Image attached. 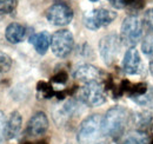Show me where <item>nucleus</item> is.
I'll list each match as a JSON object with an SVG mask.
<instances>
[{"label": "nucleus", "instance_id": "1", "mask_svg": "<svg viewBox=\"0 0 153 144\" xmlns=\"http://www.w3.org/2000/svg\"><path fill=\"white\" fill-rule=\"evenodd\" d=\"M130 112L124 106H113L102 117V132L105 136L120 138L130 122Z\"/></svg>", "mask_w": 153, "mask_h": 144}, {"label": "nucleus", "instance_id": "2", "mask_svg": "<svg viewBox=\"0 0 153 144\" xmlns=\"http://www.w3.org/2000/svg\"><path fill=\"white\" fill-rule=\"evenodd\" d=\"M102 135V117L94 113L86 117L81 122L76 140L79 144H96Z\"/></svg>", "mask_w": 153, "mask_h": 144}, {"label": "nucleus", "instance_id": "3", "mask_svg": "<svg viewBox=\"0 0 153 144\" xmlns=\"http://www.w3.org/2000/svg\"><path fill=\"white\" fill-rule=\"evenodd\" d=\"M144 26L140 19L135 16H128L124 19L120 28V40L124 45L133 47L141 39Z\"/></svg>", "mask_w": 153, "mask_h": 144}, {"label": "nucleus", "instance_id": "4", "mask_svg": "<svg viewBox=\"0 0 153 144\" xmlns=\"http://www.w3.org/2000/svg\"><path fill=\"white\" fill-rule=\"evenodd\" d=\"M121 47V40L120 37L117 33H110L104 36L99 41V53L102 59V62L111 66L118 59V56L120 53Z\"/></svg>", "mask_w": 153, "mask_h": 144}, {"label": "nucleus", "instance_id": "5", "mask_svg": "<svg viewBox=\"0 0 153 144\" xmlns=\"http://www.w3.org/2000/svg\"><path fill=\"white\" fill-rule=\"evenodd\" d=\"M115 18L117 13L114 11L107 8H94L85 13L84 25L91 31H97L101 27H106L112 24Z\"/></svg>", "mask_w": 153, "mask_h": 144}, {"label": "nucleus", "instance_id": "6", "mask_svg": "<svg viewBox=\"0 0 153 144\" xmlns=\"http://www.w3.org/2000/svg\"><path fill=\"white\" fill-rule=\"evenodd\" d=\"M80 100L91 108L100 106L106 102V93L102 83L91 82L85 84L80 90Z\"/></svg>", "mask_w": 153, "mask_h": 144}, {"label": "nucleus", "instance_id": "7", "mask_svg": "<svg viewBox=\"0 0 153 144\" xmlns=\"http://www.w3.org/2000/svg\"><path fill=\"white\" fill-rule=\"evenodd\" d=\"M73 46H74V38L68 30L64 28L53 33L51 39V50L56 57L66 58L72 52Z\"/></svg>", "mask_w": 153, "mask_h": 144}, {"label": "nucleus", "instance_id": "8", "mask_svg": "<svg viewBox=\"0 0 153 144\" xmlns=\"http://www.w3.org/2000/svg\"><path fill=\"white\" fill-rule=\"evenodd\" d=\"M73 17L74 14L72 8L62 2L53 4L46 11V19L54 26H66L73 20Z\"/></svg>", "mask_w": 153, "mask_h": 144}, {"label": "nucleus", "instance_id": "9", "mask_svg": "<svg viewBox=\"0 0 153 144\" xmlns=\"http://www.w3.org/2000/svg\"><path fill=\"white\" fill-rule=\"evenodd\" d=\"M48 129V118L45 112H36L28 121L26 132L31 137H39L42 136Z\"/></svg>", "mask_w": 153, "mask_h": 144}, {"label": "nucleus", "instance_id": "10", "mask_svg": "<svg viewBox=\"0 0 153 144\" xmlns=\"http://www.w3.org/2000/svg\"><path fill=\"white\" fill-rule=\"evenodd\" d=\"M73 77L76 80L82 82L85 84L91 82H100L99 79L101 78V71L91 64H82L74 70Z\"/></svg>", "mask_w": 153, "mask_h": 144}, {"label": "nucleus", "instance_id": "11", "mask_svg": "<svg viewBox=\"0 0 153 144\" xmlns=\"http://www.w3.org/2000/svg\"><path fill=\"white\" fill-rule=\"evenodd\" d=\"M140 64H141V58L138 50L135 47H130L123 59V70L126 74L133 76L137 74L140 70Z\"/></svg>", "mask_w": 153, "mask_h": 144}, {"label": "nucleus", "instance_id": "12", "mask_svg": "<svg viewBox=\"0 0 153 144\" xmlns=\"http://www.w3.org/2000/svg\"><path fill=\"white\" fill-rule=\"evenodd\" d=\"M51 39H52V36L47 31H41L31 36L30 43L33 45L34 50L42 56L47 52L48 47L51 46Z\"/></svg>", "mask_w": 153, "mask_h": 144}, {"label": "nucleus", "instance_id": "13", "mask_svg": "<svg viewBox=\"0 0 153 144\" xmlns=\"http://www.w3.org/2000/svg\"><path fill=\"white\" fill-rule=\"evenodd\" d=\"M26 34V28L19 22H11L5 30V38L11 44H19Z\"/></svg>", "mask_w": 153, "mask_h": 144}, {"label": "nucleus", "instance_id": "14", "mask_svg": "<svg viewBox=\"0 0 153 144\" xmlns=\"http://www.w3.org/2000/svg\"><path fill=\"white\" fill-rule=\"evenodd\" d=\"M22 124V118L18 111H13L7 119V125H6V137L8 140L14 138L19 134L20 129Z\"/></svg>", "mask_w": 153, "mask_h": 144}, {"label": "nucleus", "instance_id": "15", "mask_svg": "<svg viewBox=\"0 0 153 144\" xmlns=\"http://www.w3.org/2000/svg\"><path fill=\"white\" fill-rule=\"evenodd\" d=\"M120 144H149V136L146 132L135 130L124 134L120 138Z\"/></svg>", "mask_w": 153, "mask_h": 144}, {"label": "nucleus", "instance_id": "16", "mask_svg": "<svg viewBox=\"0 0 153 144\" xmlns=\"http://www.w3.org/2000/svg\"><path fill=\"white\" fill-rule=\"evenodd\" d=\"M141 51L146 56L153 54V33H149L143 39L141 43Z\"/></svg>", "mask_w": 153, "mask_h": 144}, {"label": "nucleus", "instance_id": "17", "mask_svg": "<svg viewBox=\"0 0 153 144\" xmlns=\"http://www.w3.org/2000/svg\"><path fill=\"white\" fill-rule=\"evenodd\" d=\"M16 5H17V0H0V16L12 12Z\"/></svg>", "mask_w": 153, "mask_h": 144}, {"label": "nucleus", "instance_id": "18", "mask_svg": "<svg viewBox=\"0 0 153 144\" xmlns=\"http://www.w3.org/2000/svg\"><path fill=\"white\" fill-rule=\"evenodd\" d=\"M12 66V59L8 54L0 51V72H7Z\"/></svg>", "mask_w": 153, "mask_h": 144}, {"label": "nucleus", "instance_id": "19", "mask_svg": "<svg viewBox=\"0 0 153 144\" xmlns=\"http://www.w3.org/2000/svg\"><path fill=\"white\" fill-rule=\"evenodd\" d=\"M144 25L147 30L153 32V7L146 10V12L144 13Z\"/></svg>", "mask_w": 153, "mask_h": 144}, {"label": "nucleus", "instance_id": "20", "mask_svg": "<svg viewBox=\"0 0 153 144\" xmlns=\"http://www.w3.org/2000/svg\"><path fill=\"white\" fill-rule=\"evenodd\" d=\"M6 125H7V119L4 115V112L0 111V143L6 137Z\"/></svg>", "mask_w": 153, "mask_h": 144}, {"label": "nucleus", "instance_id": "21", "mask_svg": "<svg viewBox=\"0 0 153 144\" xmlns=\"http://www.w3.org/2000/svg\"><path fill=\"white\" fill-rule=\"evenodd\" d=\"M137 117V124L139 125H146L151 122V118H152V115L151 113H147V112H144V113H139L135 116Z\"/></svg>", "mask_w": 153, "mask_h": 144}, {"label": "nucleus", "instance_id": "22", "mask_svg": "<svg viewBox=\"0 0 153 144\" xmlns=\"http://www.w3.org/2000/svg\"><path fill=\"white\" fill-rule=\"evenodd\" d=\"M108 1H110V4L114 8L120 10V8H125L126 6H128L130 4H132L134 0H108Z\"/></svg>", "mask_w": 153, "mask_h": 144}, {"label": "nucleus", "instance_id": "23", "mask_svg": "<svg viewBox=\"0 0 153 144\" xmlns=\"http://www.w3.org/2000/svg\"><path fill=\"white\" fill-rule=\"evenodd\" d=\"M151 72H152L153 74V63H151Z\"/></svg>", "mask_w": 153, "mask_h": 144}, {"label": "nucleus", "instance_id": "24", "mask_svg": "<svg viewBox=\"0 0 153 144\" xmlns=\"http://www.w3.org/2000/svg\"><path fill=\"white\" fill-rule=\"evenodd\" d=\"M96 144H104V143H96Z\"/></svg>", "mask_w": 153, "mask_h": 144}, {"label": "nucleus", "instance_id": "25", "mask_svg": "<svg viewBox=\"0 0 153 144\" xmlns=\"http://www.w3.org/2000/svg\"><path fill=\"white\" fill-rule=\"evenodd\" d=\"M67 144H71V143H67Z\"/></svg>", "mask_w": 153, "mask_h": 144}, {"label": "nucleus", "instance_id": "26", "mask_svg": "<svg viewBox=\"0 0 153 144\" xmlns=\"http://www.w3.org/2000/svg\"><path fill=\"white\" fill-rule=\"evenodd\" d=\"M152 144H153V143H152Z\"/></svg>", "mask_w": 153, "mask_h": 144}]
</instances>
